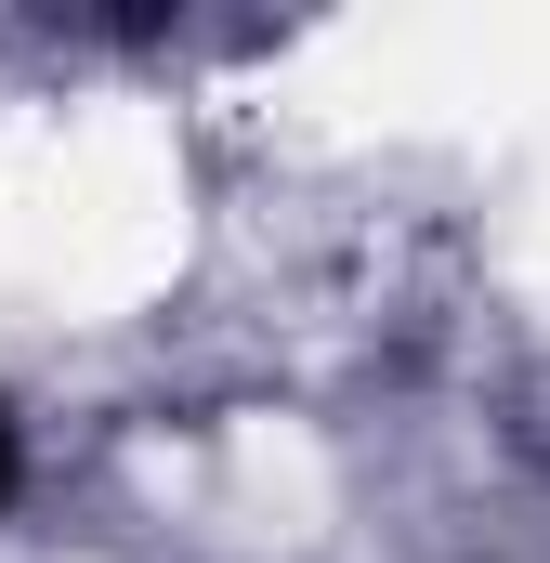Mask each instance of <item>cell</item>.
Wrapping results in <instances>:
<instances>
[{
	"instance_id": "obj_1",
	"label": "cell",
	"mask_w": 550,
	"mask_h": 563,
	"mask_svg": "<svg viewBox=\"0 0 550 563\" xmlns=\"http://www.w3.org/2000/svg\"><path fill=\"white\" fill-rule=\"evenodd\" d=\"M13 485H26V432H13V407H0V511H13Z\"/></svg>"
}]
</instances>
